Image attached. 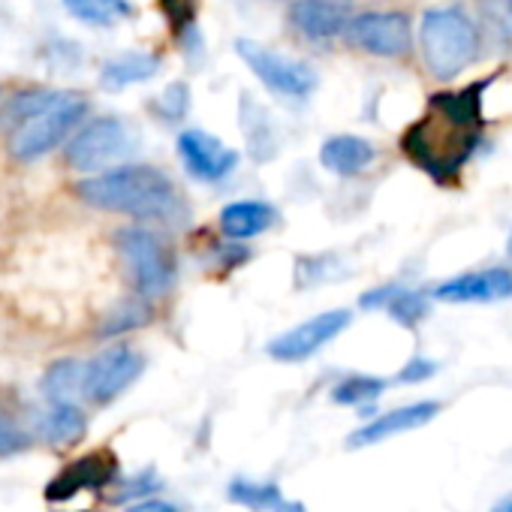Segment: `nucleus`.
Returning <instances> with one entry per match:
<instances>
[{
    "mask_svg": "<svg viewBox=\"0 0 512 512\" xmlns=\"http://www.w3.org/2000/svg\"><path fill=\"white\" fill-rule=\"evenodd\" d=\"M491 79L458 91L431 94L425 112L404 130L401 151L437 184H449L473 160L485 133V88Z\"/></svg>",
    "mask_w": 512,
    "mask_h": 512,
    "instance_id": "obj_1",
    "label": "nucleus"
},
{
    "mask_svg": "<svg viewBox=\"0 0 512 512\" xmlns=\"http://www.w3.org/2000/svg\"><path fill=\"white\" fill-rule=\"evenodd\" d=\"M73 193L97 211L127 214L139 220L184 217V199L175 181L157 166H142V163L115 166L100 175L76 181Z\"/></svg>",
    "mask_w": 512,
    "mask_h": 512,
    "instance_id": "obj_2",
    "label": "nucleus"
},
{
    "mask_svg": "<svg viewBox=\"0 0 512 512\" xmlns=\"http://www.w3.org/2000/svg\"><path fill=\"white\" fill-rule=\"evenodd\" d=\"M419 49L437 82H455L479 55V31L458 4L431 7L419 22Z\"/></svg>",
    "mask_w": 512,
    "mask_h": 512,
    "instance_id": "obj_3",
    "label": "nucleus"
},
{
    "mask_svg": "<svg viewBox=\"0 0 512 512\" xmlns=\"http://www.w3.org/2000/svg\"><path fill=\"white\" fill-rule=\"evenodd\" d=\"M85 115H88V100L82 94L61 91V97L46 112L25 121L7 136L10 157L19 163H34L46 157L49 151H55L61 142L73 136V130L85 121Z\"/></svg>",
    "mask_w": 512,
    "mask_h": 512,
    "instance_id": "obj_4",
    "label": "nucleus"
},
{
    "mask_svg": "<svg viewBox=\"0 0 512 512\" xmlns=\"http://www.w3.org/2000/svg\"><path fill=\"white\" fill-rule=\"evenodd\" d=\"M118 253L130 269V281L142 299H160L175 284V253L148 226H124L115 232Z\"/></svg>",
    "mask_w": 512,
    "mask_h": 512,
    "instance_id": "obj_5",
    "label": "nucleus"
},
{
    "mask_svg": "<svg viewBox=\"0 0 512 512\" xmlns=\"http://www.w3.org/2000/svg\"><path fill=\"white\" fill-rule=\"evenodd\" d=\"M139 145V133L130 121L118 115H103L88 121L82 130H76L67 142V166L76 172H97L109 163L133 154Z\"/></svg>",
    "mask_w": 512,
    "mask_h": 512,
    "instance_id": "obj_6",
    "label": "nucleus"
},
{
    "mask_svg": "<svg viewBox=\"0 0 512 512\" xmlns=\"http://www.w3.org/2000/svg\"><path fill=\"white\" fill-rule=\"evenodd\" d=\"M235 55L244 61V67L260 79L272 94L290 97V100H305L317 91V73L305 61L287 58L256 40H235Z\"/></svg>",
    "mask_w": 512,
    "mask_h": 512,
    "instance_id": "obj_7",
    "label": "nucleus"
},
{
    "mask_svg": "<svg viewBox=\"0 0 512 512\" xmlns=\"http://www.w3.org/2000/svg\"><path fill=\"white\" fill-rule=\"evenodd\" d=\"M145 371L142 353L127 344H115L85 365V398L94 404H109L124 395Z\"/></svg>",
    "mask_w": 512,
    "mask_h": 512,
    "instance_id": "obj_8",
    "label": "nucleus"
},
{
    "mask_svg": "<svg viewBox=\"0 0 512 512\" xmlns=\"http://www.w3.org/2000/svg\"><path fill=\"white\" fill-rule=\"evenodd\" d=\"M344 37L374 58H401L413 46L410 19L404 13H359L347 22Z\"/></svg>",
    "mask_w": 512,
    "mask_h": 512,
    "instance_id": "obj_9",
    "label": "nucleus"
},
{
    "mask_svg": "<svg viewBox=\"0 0 512 512\" xmlns=\"http://www.w3.org/2000/svg\"><path fill=\"white\" fill-rule=\"evenodd\" d=\"M350 323H353V314L350 311H344V308L326 311V314H317L308 323H302V326L278 335L266 350L278 362H305L314 353H320L326 344H332Z\"/></svg>",
    "mask_w": 512,
    "mask_h": 512,
    "instance_id": "obj_10",
    "label": "nucleus"
},
{
    "mask_svg": "<svg viewBox=\"0 0 512 512\" xmlns=\"http://www.w3.org/2000/svg\"><path fill=\"white\" fill-rule=\"evenodd\" d=\"M431 299L449 302V305H488V302H506L512 299V269H479L455 275L434 287Z\"/></svg>",
    "mask_w": 512,
    "mask_h": 512,
    "instance_id": "obj_11",
    "label": "nucleus"
},
{
    "mask_svg": "<svg viewBox=\"0 0 512 512\" xmlns=\"http://www.w3.org/2000/svg\"><path fill=\"white\" fill-rule=\"evenodd\" d=\"M178 157L184 169L205 184L223 181L235 166H238V151L223 145L217 136L205 130H184L178 136Z\"/></svg>",
    "mask_w": 512,
    "mask_h": 512,
    "instance_id": "obj_12",
    "label": "nucleus"
},
{
    "mask_svg": "<svg viewBox=\"0 0 512 512\" xmlns=\"http://www.w3.org/2000/svg\"><path fill=\"white\" fill-rule=\"evenodd\" d=\"M118 476V461L115 455L109 452H91V455H82L79 461L67 464L46 488V497L55 500V503H64V500H73L79 494H94V491H103L106 485H112Z\"/></svg>",
    "mask_w": 512,
    "mask_h": 512,
    "instance_id": "obj_13",
    "label": "nucleus"
},
{
    "mask_svg": "<svg viewBox=\"0 0 512 512\" xmlns=\"http://www.w3.org/2000/svg\"><path fill=\"white\" fill-rule=\"evenodd\" d=\"M437 413H440V401L404 404V407H398V410L380 413V416H374L371 422H365L359 431L350 434L347 446H350V449H362V446H374V443H383V440H389V437L416 431V428L428 425L431 419H437Z\"/></svg>",
    "mask_w": 512,
    "mask_h": 512,
    "instance_id": "obj_14",
    "label": "nucleus"
},
{
    "mask_svg": "<svg viewBox=\"0 0 512 512\" xmlns=\"http://www.w3.org/2000/svg\"><path fill=\"white\" fill-rule=\"evenodd\" d=\"M350 19L347 0H293L290 7V25L314 43L341 37Z\"/></svg>",
    "mask_w": 512,
    "mask_h": 512,
    "instance_id": "obj_15",
    "label": "nucleus"
},
{
    "mask_svg": "<svg viewBox=\"0 0 512 512\" xmlns=\"http://www.w3.org/2000/svg\"><path fill=\"white\" fill-rule=\"evenodd\" d=\"M374 157H377V148L368 139L353 136V133H338L326 139L320 148V163L341 178H353L365 172L374 163Z\"/></svg>",
    "mask_w": 512,
    "mask_h": 512,
    "instance_id": "obj_16",
    "label": "nucleus"
},
{
    "mask_svg": "<svg viewBox=\"0 0 512 512\" xmlns=\"http://www.w3.org/2000/svg\"><path fill=\"white\" fill-rule=\"evenodd\" d=\"M362 308L386 311L395 323L413 329L428 317V296L422 290H407V287H380L362 296Z\"/></svg>",
    "mask_w": 512,
    "mask_h": 512,
    "instance_id": "obj_17",
    "label": "nucleus"
},
{
    "mask_svg": "<svg viewBox=\"0 0 512 512\" xmlns=\"http://www.w3.org/2000/svg\"><path fill=\"white\" fill-rule=\"evenodd\" d=\"M163 70V58L157 52H124L103 64L100 85L106 91H124L130 85L151 82Z\"/></svg>",
    "mask_w": 512,
    "mask_h": 512,
    "instance_id": "obj_18",
    "label": "nucleus"
},
{
    "mask_svg": "<svg viewBox=\"0 0 512 512\" xmlns=\"http://www.w3.org/2000/svg\"><path fill=\"white\" fill-rule=\"evenodd\" d=\"M278 220L275 205L260 202V199H241V202H229L220 211V229L229 238L247 241L253 235H263L266 229H272Z\"/></svg>",
    "mask_w": 512,
    "mask_h": 512,
    "instance_id": "obj_19",
    "label": "nucleus"
},
{
    "mask_svg": "<svg viewBox=\"0 0 512 512\" xmlns=\"http://www.w3.org/2000/svg\"><path fill=\"white\" fill-rule=\"evenodd\" d=\"M241 133L247 139V154L256 163H266L278 154V136L269 112L250 94H241Z\"/></svg>",
    "mask_w": 512,
    "mask_h": 512,
    "instance_id": "obj_20",
    "label": "nucleus"
},
{
    "mask_svg": "<svg viewBox=\"0 0 512 512\" xmlns=\"http://www.w3.org/2000/svg\"><path fill=\"white\" fill-rule=\"evenodd\" d=\"M43 398L52 404H76L79 395H85V362L76 359H61L46 368L40 380Z\"/></svg>",
    "mask_w": 512,
    "mask_h": 512,
    "instance_id": "obj_21",
    "label": "nucleus"
},
{
    "mask_svg": "<svg viewBox=\"0 0 512 512\" xmlns=\"http://www.w3.org/2000/svg\"><path fill=\"white\" fill-rule=\"evenodd\" d=\"M88 431V416L76 404H52L40 419V437L52 446H70Z\"/></svg>",
    "mask_w": 512,
    "mask_h": 512,
    "instance_id": "obj_22",
    "label": "nucleus"
},
{
    "mask_svg": "<svg viewBox=\"0 0 512 512\" xmlns=\"http://www.w3.org/2000/svg\"><path fill=\"white\" fill-rule=\"evenodd\" d=\"M58 97H61V91H55V88H22V91H16L4 103V112H0V127H4L7 133H13L25 121L46 112Z\"/></svg>",
    "mask_w": 512,
    "mask_h": 512,
    "instance_id": "obj_23",
    "label": "nucleus"
},
{
    "mask_svg": "<svg viewBox=\"0 0 512 512\" xmlns=\"http://www.w3.org/2000/svg\"><path fill=\"white\" fill-rule=\"evenodd\" d=\"M61 4L76 22L91 28H112L136 13L130 0H61Z\"/></svg>",
    "mask_w": 512,
    "mask_h": 512,
    "instance_id": "obj_24",
    "label": "nucleus"
},
{
    "mask_svg": "<svg viewBox=\"0 0 512 512\" xmlns=\"http://www.w3.org/2000/svg\"><path fill=\"white\" fill-rule=\"evenodd\" d=\"M229 500L250 509V512H275L281 497V488L275 482H253V479H232L229 482Z\"/></svg>",
    "mask_w": 512,
    "mask_h": 512,
    "instance_id": "obj_25",
    "label": "nucleus"
},
{
    "mask_svg": "<svg viewBox=\"0 0 512 512\" xmlns=\"http://www.w3.org/2000/svg\"><path fill=\"white\" fill-rule=\"evenodd\" d=\"M383 389H386V380L368 377V374H353L332 389V401L344 404V407H365V404L377 401L383 395Z\"/></svg>",
    "mask_w": 512,
    "mask_h": 512,
    "instance_id": "obj_26",
    "label": "nucleus"
},
{
    "mask_svg": "<svg viewBox=\"0 0 512 512\" xmlns=\"http://www.w3.org/2000/svg\"><path fill=\"white\" fill-rule=\"evenodd\" d=\"M148 320H151V308H148V305H142V302H127V305H118L112 314L103 317L100 335L115 338V335H124V332H133V329L145 326Z\"/></svg>",
    "mask_w": 512,
    "mask_h": 512,
    "instance_id": "obj_27",
    "label": "nucleus"
},
{
    "mask_svg": "<svg viewBox=\"0 0 512 512\" xmlns=\"http://www.w3.org/2000/svg\"><path fill=\"white\" fill-rule=\"evenodd\" d=\"M154 112H157L163 121H169V124L181 121V118L190 112V88H187L184 82H172V85L163 88V94L154 100Z\"/></svg>",
    "mask_w": 512,
    "mask_h": 512,
    "instance_id": "obj_28",
    "label": "nucleus"
},
{
    "mask_svg": "<svg viewBox=\"0 0 512 512\" xmlns=\"http://www.w3.org/2000/svg\"><path fill=\"white\" fill-rule=\"evenodd\" d=\"M479 13L497 40L512 43V4L509 0H479Z\"/></svg>",
    "mask_w": 512,
    "mask_h": 512,
    "instance_id": "obj_29",
    "label": "nucleus"
},
{
    "mask_svg": "<svg viewBox=\"0 0 512 512\" xmlns=\"http://www.w3.org/2000/svg\"><path fill=\"white\" fill-rule=\"evenodd\" d=\"M31 446V437L28 431L0 407V458H10V455H19Z\"/></svg>",
    "mask_w": 512,
    "mask_h": 512,
    "instance_id": "obj_30",
    "label": "nucleus"
},
{
    "mask_svg": "<svg viewBox=\"0 0 512 512\" xmlns=\"http://www.w3.org/2000/svg\"><path fill=\"white\" fill-rule=\"evenodd\" d=\"M196 7H199V0H160V10L169 22V28L184 37L193 22H196Z\"/></svg>",
    "mask_w": 512,
    "mask_h": 512,
    "instance_id": "obj_31",
    "label": "nucleus"
},
{
    "mask_svg": "<svg viewBox=\"0 0 512 512\" xmlns=\"http://www.w3.org/2000/svg\"><path fill=\"white\" fill-rule=\"evenodd\" d=\"M157 488H160V479L154 476V470H142L136 479H130V482H127V488L121 485V491L112 497V503H124V500H133V497L148 500V494H151V491H157Z\"/></svg>",
    "mask_w": 512,
    "mask_h": 512,
    "instance_id": "obj_32",
    "label": "nucleus"
},
{
    "mask_svg": "<svg viewBox=\"0 0 512 512\" xmlns=\"http://www.w3.org/2000/svg\"><path fill=\"white\" fill-rule=\"evenodd\" d=\"M437 374V365L431 359H410L401 371H398V380L401 383H425Z\"/></svg>",
    "mask_w": 512,
    "mask_h": 512,
    "instance_id": "obj_33",
    "label": "nucleus"
},
{
    "mask_svg": "<svg viewBox=\"0 0 512 512\" xmlns=\"http://www.w3.org/2000/svg\"><path fill=\"white\" fill-rule=\"evenodd\" d=\"M127 512H178V506L175 503H166V500L148 497V500H136L133 506H127Z\"/></svg>",
    "mask_w": 512,
    "mask_h": 512,
    "instance_id": "obj_34",
    "label": "nucleus"
},
{
    "mask_svg": "<svg viewBox=\"0 0 512 512\" xmlns=\"http://www.w3.org/2000/svg\"><path fill=\"white\" fill-rule=\"evenodd\" d=\"M275 512H308V509H305L302 503H287V500H281Z\"/></svg>",
    "mask_w": 512,
    "mask_h": 512,
    "instance_id": "obj_35",
    "label": "nucleus"
},
{
    "mask_svg": "<svg viewBox=\"0 0 512 512\" xmlns=\"http://www.w3.org/2000/svg\"><path fill=\"white\" fill-rule=\"evenodd\" d=\"M491 512H512V494H506L503 500H497Z\"/></svg>",
    "mask_w": 512,
    "mask_h": 512,
    "instance_id": "obj_36",
    "label": "nucleus"
},
{
    "mask_svg": "<svg viewBox=\"0 0 512 512\" xmlns=\"http://www.w3.org/2000/svg\"><path fill=\"white\" fill-rule=\"evenodd\" d=\"M506 253H509V260H512V232H509V241H506Z\"/></svg>",
    "mask_w": 512,
    "mask_h": 512,
    "instance_id": "obj_37",
    "label": "nucleus"
},
{
    "mask_svg": "<svg viewBox=\"0 0 512 512\" xmlns=\"http://www.w3.org/2000/svg\"><path fill=\"white\" fill-rule=\"evenodd\" d=\"M509 4H512V0H509Z\"/></svg>",
    "mask_w": 512,
    "mask_h": 512,
    "instance_id": "obj_38",
    "label": "nucleus"
}]
</instances>
